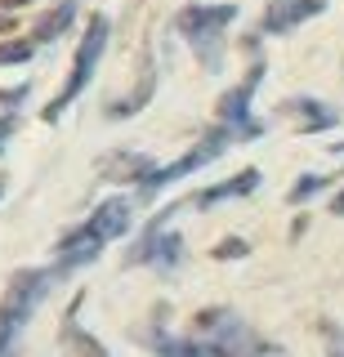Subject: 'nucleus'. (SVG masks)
Segmentation results:
<instances>
[{
  "label": "nucleus",
  "instance_id": "1a4fd4ad",
  "mask_svg": "<svg viewBox=\"0 0 344 357\" xmlns=\"http://www.w3.org/2000/svg\"><path fill=\"white\" fill-rule=\"evenodd\" d=\"M260 188V174L255 170H241L237 178H228V183H215V188H206V192H197L193 197V206L197 210H210V206H219V201H228V197H246Z\"/></svg>",
  "mask_w": 344,
  "mask_h": 357
},
{
  "label": "nucleus",
  "instance_id": "f8f14e48",
  "mask_svg": "<svg viewBox=\"0 0 344 357\" xmlns=\"http://www.w3.org/2000/svg\"><path fill=\"white\" fill-rule=\"evenodd\" d=\"M161 357H210L197 340H170V335H157V344H152Z\"/></svg>",
  "mask_w": 344,
  "mask_h": 357
},
{
  "label": "nucleus",
  "instance_id": "9d476101",
  "mask_svg": "<svg viewBox=\"0 0 344 357\" xmlns=\"http://www.w3.org/2000/svg\"><path fill=\"white\" fill-rule=\"evenodd\" d=\"M72 18H76V0H59V5H54L50 14L40 18V27H36V40H54V36H63Z\"/></svg>",
  "mask_w": 344,
  "mask_h": 357
},
{
  "label": "nucleus",
  "instance_id": "f257e3e1",
  "mask_svg": "<svg viewBox=\"0 0 344 357\" xmlns=\"http://www.w3.org/2000/svg\"><path fill=\"white\" fill-rule=\"evenodd\" d=\"M193 340L202 344L210 357H269L273 349L255 335L241 317H232L228 308H215V312H202L193 326Z\"/></svg>",
  "mask_w": 344,
  "mask_h": 357
},
{
  "label": "nucleus",
  "instance_id": "39448f33",
  "mask_svg": "<svg viewBox=\"0 0 344 357\" xmlns=\"http://www.w3.org/2000/svg\"><path fill=\"white\" fill-rule=\"evenodd\" d=\"M232 139H237V134H232L228 126L210 130V134H206V139L197 143V148L188 152V156H179L174 165H165V170H152L148 178H143V183H139V188H143V197H152L157 188H165V183H174V178H184V174H193V170H202V165H210V161H215V156L224 152Z\"/></svg>",
  "mask_w": 344,
  "mask_h": 357
},
{
  "label": "nucleus",
  "instance_id": "6e6552de",
  "mask_svg": "<svg viewBox=\"0 0 344 357\" xmlns=\"http://www.w3.org/2000/svg\"><path fill=\"white\" fill-rule=\"evenodd\" d=\"M85 228H90L103 245L117 241V237H126V228H130V201H121V197L103 201V206L90 215V223H85Z\"/></svg>",
  "mask_w": 344,
  "mask_h": 357
},
{
  "label": "nucleus",
  "instance_id": "0eeeda50",
  "mask_svg": "<svg viewBox=\"0 0 344 357\" xmlns=\"http://www.w3.org/2000/svg\"><path fill=\"white\" fill-rule=\"evenodd\" d=\"M317 14H322V0H269V9H264V31L282 36V31H291L304 18H317Z\"/></svg>",
  "mask_w": 344,
  "mask_h": 357
},
{
  "label": "nucleus",
  "instance_id": "f3484780",
  "mask_svg": "<svg viewBox=\"0 0 344 357\" xmlns=\"http://www.w3.org/2000/svg\"><path fill=\"white\" fill-rule=\"evenodd\" d=\"M9 130H14V121H9V116H5V121H0V143H5V139H9Z\"/></svg>",
  "mask_w": 344,
  "mask_h": 357
},
{
  "label": "nucleus",
  "instance_id": "20e7f679",
  "mask_svg": "<svg viewBox=\"0 0 344 357\" xmlns=\"http://www.w3.org/2000/svg\"><path fill=\"white\" fill-rule=\"evenodd\" d=\"M103 50H107V18H103V14H94V18H90V27H85V36H81V50H76L72 76H68V85H63V94L45 107V121H59V116H63V107L81 98V89L90 85V76L98 72V59H103Z\"/></svg>",
  "mask_w": 344,
  "mask_h": 357
},
{
  "label": "nucleus",
  "instance_id": "f03ea898",
  "mask_svg": "<svg viewBox=\"0 0 344 357\" xmlns=\"http://www.w3.org/2000/svg\"><path fill=\"white\" fill-rule=\"evenodd\" d=\"M50 282L54 273H18L9 282V295L0 304V357H18V335H23L27 317L36 312V304L45 299Z\"/></svg>",
  "mask_w": 344,
  "mask_h": 357
},
{
  "label": "nucleus",
  "instance_id": "7ed1b4c3",
  "mask_svg": "<svg viewBox=\"0 0 344 357\" xmlns=\"http://www.w3.org/2000/svg\"><path fill=\"white\" fill-rule=\"evenodd\" d=\"M232 18H237L232 5H193V9H179V18H174L206 72H219V63H224V27Z\"/></svg>",
  "mask_w": 344,
  "mask_h": 357
},
{
  "label": "nucleus",
  "instance_id": "6ab92c4d",
  "mask_svg": "<svg viewBox=\"0 0 344 357\" xmlns=\"http://www.w3.org/2000/svg\"><path fill=\"white\" fill-rule=\"evenodd\" d=\"M331 210H336V215H344V192H340L336 201H331Z\"/></svg>",
  "mask_w": 344,
  "mask_h": 357
},
{
  "label": "nucleus",
  "instance_id": "dca6fc26",
  "mask_svg": "<svg viewBox=\"0 0 344 357\" xmlns=\"http://www.w3.org/2000/svg\"><path fill=\"white\" fill-rule=\"evenodd\" d=\"M331 357H344V335H331Z\"/></svg>",
  "mask_w": 344,
  "mask_h": 357
},
{
  "label": "nucleus",
  "instance_id": "2eb2a0df",
  "mask_svg": "<svg viewBox=\"0 0 344 357\" xmlns=\"http://www.w3.org/2000/svg\"><path fill=\"white\" fill-rule=\"evenodd\" d=\"M215 255H219V259H228V255H246V241H224Z\"/></svg>",
  "mask_w": 344,
  "mask_h": 357
},
{
  "label": "nucleus",
  "instance_id": "4468645a",
  "mask_svg": "<svg viewBox=\"0 0 344 357\" xmlns=\"http://www.w3.org/2000/svg\"><path fill=\"white\" fill-rule=\"evenodd\" d=\"M317 188H322V178H313V174H308V178H299V183L291 188V201H304V197H313Z\"/></svg>",
  "mask_w": 344,
  "mask_h": 357
},
{
  "label": "nucleus",
  "instance_id": "423d86ee",
  "mask_svg": "<svg viewBox=\"0 0 344 357\" xmlns=\"http://www.w3.org/2000/svg\"><path fill=\"white\" fill-rule=\"evenodd\" d=\"M260 76H264V63H255L250 72H246V81H241L224 103H219V121H224L237 139H260V134H264L260 121H250V94H255V85H260Z\"/></svg>",
  "mask_w": 344,
  "mask_h": 357
},
{
  "label": "nucleus",
  "instance_id": "9b49d317",
  "mask_svg": "<svg viewBox=\"0 0 344 357\" xmlns=\"http://www.w3.org/2000/svg\"><path fill=\"white\" fill-rule=\"evenodd\" d=\"M286 107L304 116V130H331V126L340 121L336 112H331V107H322L317 98H295V103H286Z\"/></svg>",
  "mask_w": 344,
  "mask_h": 357
},
{
  "label": "nucleus",
  "instance_id": "aec40b11",
  "mask_svg": "<svg viewBox=\"0 0 344 357\" xmlns=\"http://www.w3.org/2000/svg\"><path fill=\"white\" fill-rule=\"evenodd\" d=\"M9 27H14V22H9V18H0V31H9Z\"/></svg>",
  "mask_w": 344,
  "mask_h": 357
},
{
  "label": "nucleus",
  "instance_id": "a211bd4d",
  "mask_svg": "<svg viewBox=\"0 0 344 357\" xmlns=\"http://www.w3.org/2000/svg\"><path fill=\"white\" fill-rule=\"evenodd\" d=\"M5 9H23V5H31V0H0Z\"/></svg>",
  "mask_w": 344,
  "mask_h": 357
},
{
  "label": "nucleus",
  "instance_id": "ddd939ff",
  "mask_svg": "<svg viewBox=\"0 0 344 357\" xmlns=\"http://www.w3.org/2000/svg\"><path fill=\"white\" fill-rule=\"evenodd\" d=\"M36 54V40H18V45H0V67H14V63H27Z\"/></svg>",
  "mask_w": 344,
  "mask_h": 357
}]
</instances>
